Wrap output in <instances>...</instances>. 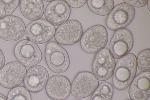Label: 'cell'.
Wrapping results in <instances>:
<instances>
[{
  "mask_svg": "<svg viewBox=\"0 0 150 100\" xmlns=\"http://www.w3.org/2000/svg\"><path fill=\"white\" fill-rule=\"evenodd\" d=\"M137 58L133 53H129L118 61L113 74V84L119 90L128 87L135 77Z\"/></svg>",
  "mask_w": 150,
  "mask_h": 100,
  "instance_id": "1",
  "label": "cell"
},
{
  "mask_svg": "<svg viewBox=\"0 0 150 100\" xmlns=\"http://www.w3.org/2000/svg\"><path fill=\"white\" fill-rule=\"evenodd\" d=\"M108 35L106 28L97 25L92 26L83 34L80 40L82 49L90 54L97 53L107 45Z\"/></svg>",
  "mask_w": 150,
  "mask_h": 100,
  "instance_id": "2",
  "label": "cell"
},
{
  "mask_svg": "<svg viewBox=\"0 0 150 100\" xmlns=\"http://www.w3.org/2000/svg\"><path fill=\"white\" fill-rule=\"evenodd\" d=\"M45 58L48 67L54 73H63L69 66V59L67 51L55 42H50L47 44Z\"/></svg>",
  "mask_w": 150,
  "mask_h": 100,
  "instance_id": "3",
  "label": "cell"
},
{
  "mask_svg": "<svg viewBox=\"0 0 150 100\" xmlns=\"http://www.w3.org/2000/svg\"><path fill=\"white\" fill-rule=\"evenodd\" d=\"M135 15L134 7L125 2L120 4L114 7L108 15L106 20V25L112 30L124 28L131 23Z\"/></svg>",
  "mask_w": 150,
  "mask_h": 100,
  "instance_id": "4",
  "label": "cell"
},
{
  "mask_svg": "<svg viewBox=\"0 0 150 100\" xmlns=\"http://www.w3.org/2000/svg\"><path fill=\"white\" fill-rule=\"evenodd\" d=\"M54 27L44 19L33 21L25 28L24 35L27 40L36 44L45 43L54 35Z\"/></svg>",
  "mask_w": 150,
  "mask_h": 100,
  "instance_id": "5",
  "label": "cell"
},
{
  "mask_svg": "<svg viewBox=\"0 0 150 100\" xmlns=\"http://www.w3.org/2000/svg\"><path fill=\"white\" fill-rule=\"evenodd\" d=\"M14 53L19 62L28 67L37 65L42 57L41 52L37 44L27 40L18 42L15 47Z\"/></svg>",
  "mask_w": 150,
  "mask_h": 100,
  "instance_id": "6",
  "label": "cell"
},
{
  "mask_svg": "<svg viewBox=\"0 0 150 100\" xmlns=\"http://www.w3.org/2000/svg\"><path fill=\"white\" fill-rule=\"evenodd\" d=\"M133 44L132 32L127 29L123 28L114 33L110 41L108 50L114 58L120 59L129 54Z\"/></svg>",
  "mask_w": 150,
  "mask_h": 100,
  "instance_id": "7",
  "label": "cell"
},
{
  "mask_svg": "<svg viewBox=\"0 0 150 100\" xmlns=\"http://www.w3.org/2000/svg\"><path fill=\"white\" fill-rule=\"evenodd\" d=\"M98 85V80L93 73L81 72L77 74L72 82L71 92L76 98H84L92 94Z\"/></svg>",
  "mask_w": 150,
  "mask_h": 100,
  "instance_id": "8",
  "label": "cell"
},
{
  "mask_svg": "<svg viewBox=\"0 0 150 100\" xmlns=\"http://www.w3.org/2000/svg\"><path fill=\"white\" fill-rule=\"evenodd\" d=\"M115 65L114 58L108 50L104 48L95 57L92 65L93 74L98 80L106 81L113 74Z\"/></svg>",
  "mask_w": 150,
  "mask_h": 100,
  "instance_id": "9",
  "label": "cell"
},
{
  "mask_svg": "<svg viewBox=\"0 0 150 100\" xmlns=\"http://www.w3.org/2000/svg\"><path fill=\"white\" fill-rule=\"evenodd\" d=\"M83 29L80 23L76 20L67 21L56 29L54 38L59 43L71 45L80 40Z\"/></svg>",
  "mask_w": 150,
  "mask_h": 100,
  "instance_id": "10",
  "label": "cell"
},
{
  "mask_svg": "<svg viewBox=\"0 0 150 100\" xmlns=\"http://www.w3.org/2000/svg\"><path fill=\"white\" fill-rule=\"evenodd\" d=\"M26 73L25 67L20 62L9 63L0 70V84L7 88L15 87L23 82Z\"/></svg>",
  "mask_w": 150,
  "mask_h": 100,
  "instance_id": "11",
  "label": "cell"
},
{
  "mask_svg": "<svg viewBox=\"0 0 150 100\" xmlns=\"http://www.w3.org/2000/svg\"><path fill=\"white\" fill-rule=\"evenodd\" d=\"M25 27L19 17L9 16L0 19V37L8 41L18 40L23 36Z\"/></svg>",
  "mask_w": 150,
  "mask_h": 100,
  "instance_id": "12",
  "label": "cell"
},
{
  "mask_svg": "<svg viewBox=\"0 0 150 100\" xmlns=\"http://www.w3.org/2000/svg\"><path fill=\"white\" fill-rule=\"evenodd\" d=\"M71 85L66 77L55 74L49 78L45 86L47 96L54 100H64L69 95Z\"/></svg>",
  "mask_w": 150,
  "mask_h": 100,
  "instance_id": "13",
  "label": "cell"
},
{
  "mask_svg": "<svg viewBox=\"0 0 150 100\" xmlns=\"http://www.w3.org/2000/svg\"><path fill=\"white\" fill-rule=\"evenodd\" d=\"M71 9L66 2L54 0L47 6L44 12L45 20L53 26H58L69 19Z\"/></svg>",
  "mask_w": 150,
  "mask_h": 100,
  "instance_id": "14",
  "label": "cell"
},
{
  "mask_svg": "<svg viewBox=\"0 0 150 100\" xmlns=\"http://www.w3.org/2000/svg\"><path fill=\"white\" fill-rule=\"evenodd\" d=\"M49 79L47 70L40 65L31 67L27 71L24 79L25 87L29 91L36 93L45 87Z\"/></svg>",
  "mask_w": 150,
  "mask_h": 100,
  "instance_id": "15",
  "label": "cell"
},
{
  "mask_svg": "<svg viewBox=\"0 0 150 100\" xmlns=\"http://www.w3.org/2000/svg\"><path fill=\"white\" fill-rule=\"evenodd\" d=\"M150 72H143L134 78L128 92L131 100H146L150 95Z\"/></svg>",
  "mask_w": 150,
  "mask_h": 100,
  "instance_id": "16",
  "label": "cell"
},
{
  "mask_svg": "<svg viewBox=\"0 0 150 100\" xmlns=\"http://www.w3.org/2000/svg\"><path fill=\"white\" fill-rule=\"evenodd\" d=\"M22 14L27 19L35 21L40 19L43 16L44 8L41 0H22L20 4Z\"/></svg>",
  "mask_w": 150,
  "mask_h": 100,
  "instance_id": "17",
  "label": "cell"
},
{
  "mask_svg": "<svg viewBox=\"0 0 150 100\" xmlns=\"http://www.w3.org/2000/svg\"><path fill=\"white\" fill-rule=\"evenodd\" d=\"M87 3L89 9L92 12L101 16L108 15L114 7L112 0H88Z\"/></svg>",
  "mask_w": 150,
  "mask_h": 100,
  "instance_id": "18",
  "label": "cell"
},
{
  "mask_svg": "<svg viewBox=\"0 0 150 100\" xmlns=\"http://www.w3.org/2000/svg\"><path fill=\"white\" fill-rule=\"evenodd\" d=\"M113 92V88L111 84L103 82L92 94L90 100H111Z\"/></svg>",
  "mask_w": 150,
  "mask_h": 100,
  "instance_id": "19",
  "label": "cell"
},
{
  "mask_svg": "<svg viewBox=\"0 0 150 100\" xmlns=\"http://www.w3.org/2000/svg\"><path fill=\"white\" fill-rule=\"evenodd\" d=\"M7 100H31L29 91L22 86L16 87L8 93Z\"/></svg>",
  "mask_w": 150,
  "mask_h": 100,
  "instance_id": "20",
  "label": "cell"
},
{
  "mask_svg": "<svg viewBox=\"0 0 150 100\" xmlns=\"http://www.w3.org/2000/svg\"><path fill=\"white\" fill-rule=\"evenodd\" d=\"M19 0H0V19L10 16L18 7Z\"/></svg>",
  "mask_w": 150,
  "mask_h": 100,
  "instance_id": "21",
  "label": "cell"
},
{
  "mask_svg": "<svg viewBox=\"0 0 150 100\" xmlns=\"http://www.w3.org/2000/svg\"><path fill=\"white\" fill-rule=\"evenodd\" d=\"M150 49L141 52L137 58V65L138 69L143 72H150Z\"/></svg>",
  "mask_w": 150,
  "mask_h": 100,
  "instance_id": "22",
  "label": "cell"
},
{
  "mask_svg": "<svg viewBox=\"0 0 150 100\" xmlns=\"http://www.w3.org/2000/svg\"><path fill=\"white\" fill-rule=\"evenodd\" d=\"M66 3L69 7L73 8H79L82 7L86 3L87 0H66Z\"/></svg>",
  "mask_w": 150,
  "mask_h": 100,
  "instance_id": "23",
  "label": "cell"
},
{
  "mask_svg": "<svg viewBox=\"0 0 150 100\" xmlns=\"http://www.w3.org/2000/svg\"><path fill=\"white\" fill-rule=\"evenodd\" d=\"M125 3L137 8L142 7L146 4L148 0H123Z\"/></svg>",
  "mask_w": 150,
  "mask_h": 100,
  "instance_id": "24",
  "label": "cell"
},
{
  "mask_svg": "<svg viewBox=\"0 0 150 100\" xmlns=\"http://www.w3.org/2000/svg\"><path fill=\"white\" fill-rule=\"evenodd\" d=\"M5 56L2 52L0 50V70L3 67L5 63Z\"/></svg>",
  "mask_w": 150,
  "mask_h": 100,
  "instance_id": "25",
  "label": "cell"
},
{
  "mask_svg": "<svg viewBox=\"0 0 150 100\" xmlns=\"http://www.w3.org/2000/svg\"><path fill=\"white\" fill-rule=\"evenodd\" d=\"M0 100H7V99L4 96L0 94Z\"/></svg>",
  "mask_w": 150,
  "mask_h": 100,
  "instance_id": "26",
  "label": "cell"
},
{
  "mask_svg": "<svg viewBox=\"0 0 150 100\" xmlns=\"http://www.w3.org/2000/svg\"><path fill=\"white\" fill-rule=\"evenodd\" d=\"M150 0H148L147 3L148 9L149 11H150Z\"/></svg>",
  "mask_w": 150,
  "mask_h": 100,
  "instance_id": "27",
  "label": "cell"
},
{
  "mask_svg": "<svg viewBox=\"0 0 150 100\" xmlns=\"http://www.w3.org/2000/svg\"><path fill=\"white\" fill-rule=\"evenodd\" d=\"M54 0H44V1L47 2H51L53 1Z\"/></svg>",
  "mask_w": 150,
  "mask_h": 100,
  "instance_id": "28",
  "label": "cell"
},
{
  "mask_svg": "<svg viewBox=\"0 0 150 100\" xmlns=\"http://www.w3.org/2000/svg\"><path fill=\"white\" fill-rule=\"evenodd\" d=\"M131 100V99H128V100Z\"/></svg>",
  "mask_w": 150,
  "mask_h": 100,
  "instance_id": "29",
  "label": "cell"
}]
</instances>
